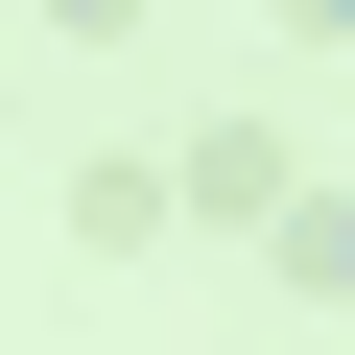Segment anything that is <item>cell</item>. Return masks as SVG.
<instances>
[{
	"instance_id": "cell-1",
	"label": "cell",
	"mask_w": 355,
	"mask_h": 355,
	"mask_svg": "<svg viewBox=\"0 0 355 355\" xmlns=\"http://www.w3.org/2000/svg\"><path fill=\"white\" fill-rule=\"evenodd\" d=\"M190 214H261V237H284L308 190H284V142H261V119H214V142H190Z\"/></svg>"
},
{
	"instance_id": "cell-2",
	"label": "cell",
	"mask_w": 355,
	"mask_h": 355,
	"mask_svg": "<svg viewBox=\"0 0 355 355\" xmlns=\"http://www.w3.org/2000/svg\"><path fill=\"white\" fill-rule=\"evenodd\" d=\"M166 214H190V166H71V237L119 261V237H166Z\"/></svg>"
},
{
	"instance_id": "cell-3",
	"label": "cell",
	"mask_w": 355,
	"mask_h": 355,
	"mask_svg": "<svg viewBox=\"0 0 355 355\" xmlns=\"http://www.w3.org/2000/svg\"><path fill=\"white\" fill-rule=\"evenodd\" d=\"M284 284H308V308H355V190H308V214H284Z\"/></svg>"
},
{
	"instance_id": "cell-4",
	"label": "cell",
	"mask_w": 355,
	"mask_h": 355,
	"mask_svg": "<svg viewBox=\"0 0 355 355\" xmlns=\"http://www.w3.org/2000/svg\"><path fill=\"white\" fill-rule=\"evenodd\" d=\"M48 24H95V48H119V24H142V0H48Z\"/></svg>"
}]
</instances>
